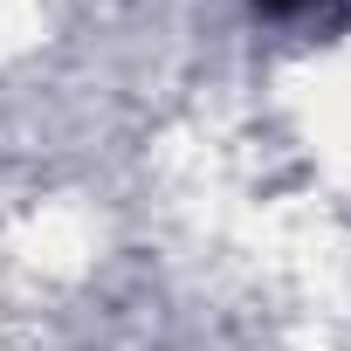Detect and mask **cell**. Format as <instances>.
I'll list each match as a JSON object with an SVG mask.
<instances>
[{"mask_svg": "<svg viewBox=\"0 0 351 351\" xmlns=\"http://www.w3.org/2000/svg\"><path fill=\"white\" fill-rule=\"evenodd\" d=\"M255 8H269V14H289V8H303V0H255Z\"/></svg>", "mask_w": 351, "mask_h": 351, "instance_id": "1", "label": "cell"}]
</instances>
